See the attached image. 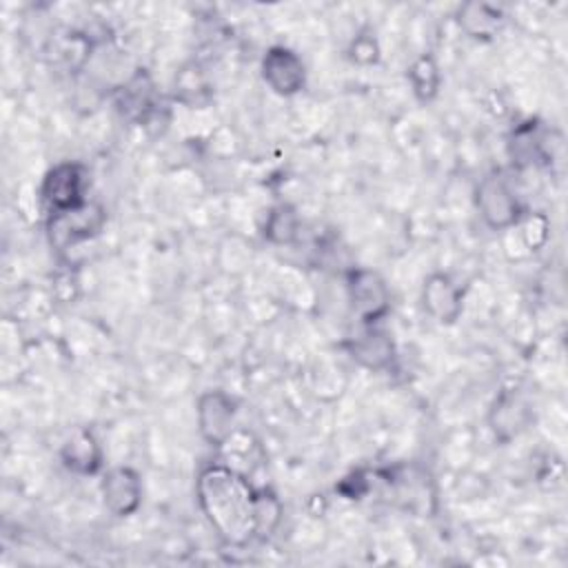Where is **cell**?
Masks as SVG:
<instances>
[{
  "label": "cell",
  "instance_id": "obj_1",
  "mask_svg": "<svg viewBox=\"0 0 568 568\" xmlns=\"http://www.w3.org/2000/svg\"><path fill=\"white\" fill-rule=\"evenodd\" d=\"M195 499L215 535L242 548L253 539H266L282 521L280 499L255 488L242 473L226 464L204 466L195 479Z\"/></svg>",
  "mask_w": 568,
  "mask_h": 568
},
{
  "label": "cell",
  "instance_id": "obj_2",
  "mask_svg": "<svg viewBox=\"0 0 568 568\" xmlns=\"http://www.w3.org/2000/svg\"><path fill=\"white\" fill-rule=\"evenodd\" d=\"M475 206L484 224L493 231H510L526 215L519 195L501 173H488L479 180L475 189Z\"/></svg>",
  "mask_w": 568,
  "mask_h": 568
},
{
  "label": "cell",
  "instance_id": "obj_3",
  "mask_svg": "<svg viewBox=\"0 0 568 568\" xmlns=\"http://www.w3.org/2000/svg\"><path fill=\"white\" fill-rule=\"evenodd\" d=\"M346 295L351 311L362 326H375L390 311V288L386 280L364 266H355L346 273Z\"/></svg>",
  "mask_w": 568,
  "mask_h": 568
},
{
  "label": "cell",
  "instance_id": "obj_4",
  "mask_svg": "<svg viewBox=\"0 0 568 568\" xmlns=\"http://www.w3.org/2000/svg\"><path fill=\"white\" fill-rule=\"evenodd\" d=\"M89 173L80 162H58L53 164L40 184V200L49 215L71 211L87 202Z\"/></svg>",
  "mask_w": 568,
  "mask_h": 568
},
{
  "label": "cell",
  "instance_id": "obj_5",
  "mask_svg": "<svg viewBox=\"0 0 568 568\" xmlns=\"http://www.w3.org/2000/svg\"><path fill=\"white\" fill-rule=\"evenodd\" d=\"M195 413H197V430L209 446L220 448L229 444L235 430V419H237L235 397H231L226 390H220V388L204 390L197 397Z\"/></svg>",
  "mask_w": 568,
  "mask_h": 568
},
{
  "label": "cell",
  "instance_id": "obj_6",
  "mask_svg": "<svg viewBox=\"0 0 568 568\" xmlns=\"http://www.w3.org/2000/svg\"><path fill=\"white\" fill-rule=\"evenodd\" d=\"M104 222H106V211L102 209V204L87 200L84 204L71 211L49 215L51 242L58 244L60 248L87 242L102 231Z\"/></svg>",
  "mask_w": 568,
  "mask_h": 568
},
{
  "label": "cell",
  "instance_id": "obj_7",
  "mask_svg": "<svg viewBox=\"0 0 568 568\" xmlns=\"http://www.w3.org/2000/svg\"><path fill=\"white\" fill-rule=\"evenodd\" d=\"M260 71L268 89L282 98H291L300 93L306 84V67L302 58L284 44H275L266 49V53L262 55Z\"/></svg>",
  "mask_w": 568,
  "mask_h": 568
},
{
  "label": "cell",
  "instance_id": "obj_8",
  "mask_svg": "<svg viewBox=\"0 0 568 568\" xmlns=\"http://www.w3.org/2000/svg\"><path fill=\"white\" fill-rule=\"evenodd\" d=\"M422 306L437 324H455L464 311V288L453 275L435 271L422 284Z\"/></svg>",
  "mask_w": 568,
  "mask_h": 568
},
{
  "label": "cell",
  "instance_id": "obj_9",
  "mask_svg": "<svg viewBox=\"0 0 568 568\" xmlns=\"http://www.w3.org/2000/svg\"><path fill=\"white\" fill-rule=\"evenodd\" d=\"M100 495L111 515L129 517L142 504V479L131 466H113L102 475Z\"/></svg>",
  "mask_w": 568,
  "mask_h": 568
},
{
  "label": "cell",
  "instance_id": "obj_10",
  "mask_svg": "<svg viewBox=\"0 0 568 568\" xmlns=\"http://www.w3.org/2000/svg\"><path fill=\"white\" fill-rule=\"evenodd\" d=\"M530 417L532 413L524 395L517 388H504L490 406L488 424L497 439L510 442L528 426Z\"/></svg>",
  "mask_w": 568,
  "mask_h": 568
},
{
  "label": "cell",
  "instance_id": "obj_11",
  "mask_svg": "<svg viewBox=\"0 0 568 568\" xmlns=\"http://www.w3.org/2000/svg\"><path fill=\"white\" fill-rule=\"evenodd\" d=\"M348 355L368 371H388L395 362V344L382 328L364 326V331L351 337L346 344Z\"/></svg>",
  "mask_w": 568,
  "mask_h": 568
},
{
  "label": "cell",
  "instance_id": "obj_12",
  "mask_svg": "<svg viewBox=\"0 0 568 568\" xmlns=\"http://www.w3.org/2000/svg\"><path fill=\"white\" fill-rule=\"evenodd\" d=\"M60 459L67 470L84 477L100 473L104 464L102 446L89 428H78L67 437V442L60 448Z\"/></svg>",
  "mask_w": 568,
  "mask_h": 568
},
{
  "label": "cell",
  "instance_id": "obj_13",
  "mask_svg": "<svg viewBox=\"0 0 568 568\" xmlns=\"http://www.w3.org/2000/svg\"><path fill=\"white\" fill-rule=\"evenodd\" d=\"M457 22L459 29L477 40H490L493 36H497L506 22L501 9L488 4V2H464L457 11Z\"/></svg>",
  "mask_w": 568,
  "mask_h": 568
},
{
  "label": "cell",
  "instance_id": "obj_14",
  "mask_svg": "<svg viewBox=\"0 0 568 568\" xmlns=\"http://www.w3.org/2000/svg\"><path fill=\"white\" fill-rule=\"evenodd\" d=\"M546 140H548V135L539 129L537 122H526V124L517 126L508 142L513 162L519 166L548 162L550 151L546 149Z\"/></svg>",
  "mask_w": 568,
  "mask_h": 568
},
{
  "label": "cell",
  "instance_id": "obj_15",
  "mask_svg": "<svg viewBox=\"0 0 568 568\" xmlns=\"http://www.w3.org/2000/svg\"><path fill=\"white\" fill-rule=\"evenodd\" d=\"M406 78L413 95L419 102H430L437 98L442 87V73H439L437 60L430 53H422L419 58H415L413 64L408 67Z\"/></svg>",
  "mask_w": 568,
  "mask_h": 568
},
{
  "label": "cell",
  "instance_id": "obj_16",
  "mask_svg": "<svg viewBox=\"0 0 568 568\" xmlns=\"http://www.w3.org/2000/svg\"><path fill=\"white\" fill-rule=\"evenodd\" d=\"M300 215L291 204H277L266 213L264 237L275 246L293 244L300 235Z\"/></svg>",
  "mask_w": 568,
  "mask_h": 568
},
{
  "label": "cell",
  "instance_id": "obj_17",
  "mask_svg": "<svg viewBox=\"0 0 568 568\" xmlns=\"http://www.w3.org/2000/svg\"><path fill=\"white\" fill-rule=\"evenodd\" d=\"M120 106L131 118H146L153 111V84L146 73H135L122 87Z\"/></svg>",
  "mask_w": 568,
  "mask_h": 568
},
{
  "label": "cell",
  "instance_id": "obj_18",
  "mask_svg": "<svg viewBox=\"0 0 568 568\" xmlns=\"http://www.w3.org/2000/svg\"><path fill=\"white\" fill-rule=\"evenodd\" d=\"M348 55L359 67H371L379 60V44L371 31H362L353 38L348 47Z\"/></svg>",
  "mask_w": 568,
  "mask_h": 568
}]
</instances>
